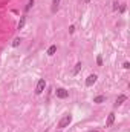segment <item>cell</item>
Returning a JSON list of instances; mask_svg holds the SVG:
<instances>
[{"label": "cell", "instance_id": "6da1fadb", "mask_svg": "<svg viewBox=\"0 0 130 132\" xmlns=\"http://www.w3.org/2000/svg\"><path fill=\"white\" fill-rule=\"evenodd\" d=\"M45 88H46V80H45V78H40V80H38V83H37V86H35V94H37V95L43 94Z\"/></svg>", "mask_w": 130, "mask_h": 132}, {"label": "cell", "instance_id": "7a4b0ae2", "mask_svg": "<svg viewBox=\"0 0 130 132\" xmlns=\"http://www.w3.org/2000/svg\"><path fill=\"white\" fill-rule=\"evenodd\" d=\"M70 121H72V115H70V114H66V115L58 121V127H66V126L70 124Z\"/></svg>", "mask_w": 130, "mask_h": 132}, {"label": "cell", "instance_id": "3957f363", "mask_svg": "<svg viewBox=\"0 0 130 132\" xmlns=\"http://www.w3.org/2000/svg\"><path fill=\"white\" fill-rule=\"evenodd\" d=\"M55 94H57L58 98H67V97H69V92H67L66 89H63V88H58L57 91H55Z\"/></svg>", "mask_w": 130, "mask_h": 132}, {"label": "cell", "instance_id": "277c9868", "mask_svg": "<svg viewBox=\"0 0 130 132\" xmlns=\"http://www.w3.org/2000/svg\"><path fill=\"white\" fill-rule=\"evenodd\" d=\"M97 78H98V77H97V74H90L89 77L86 78V86H92V85L97 82Z\"/></svg>", "mask_w": 130, "mask_h": 132}, {"label": "cell", "instance_id": "5b68a950", "mask_svg": "<svg viewBox=\"0 0 130 132\" xmlns=\"http://www.w3.org/2000/svg\"><path fill=\"white\" fill-rule=\"evenodd\" d=\"M58 8H60V0H52V6H51V11L55 14L58 11Z\"/></svg>", "mask_w": 130, "mask_h": 132}, {"label": "cell", "instance_id": "8992f818", "mask_svg": "<svg viewBox=\"0 0 130 132\" xmlns=\"http://www.w3.org/2000/svg\"><path fill=\"white\" fill-rule=\"evenodd\" d=\"M113 121H115V114H113V112H110L109 117H107V121H106V126H107V127H109V126H112Z\"/></svg>", "mask_w": 130, "mask_h": 132}, {"label": "cell", "instance_id": "52a82bcc", "mask_svg": "<svg viewBox=\"0 0 130 132\" xmlns=\"http://www.w3.org/2000/svg\"><path fill=\"white\" fill-rule=\"evenodd\" d=\"M55 52H57V46H55V45L49 46V48H48V51H46V54L49 55V57H52V55H54Z\"/></svg>", "mask_w": 130, "mask_h": 132}, {"label": "cell", "instance_id": "ba28073f", "mask_svg": "<svg viewBox=\"0 0 130 132\" xmlns=\"http://www.w3.org/2000/svg\"><path fill=\"white\" fill-rule=\"evenodd\" d=\"M125 100H127V97H125V95H119V97L116 98V101H115V106H116V108H118V106H121Z\"/></svg>", "mask_w": 130, "mask_h": 132}, {"label": "cell", "instance_id": "9c48e42d", "mask_svg": "<svg viewBox=\"0 0 130 132\" xmlns=\"http://www.w3.org/2000/svg\"><path fill=\"white\" fill-rule=\"evenodd\" d=\"M25 23H26V15H23V17L20 18V22H18V25H17V28H18V29H23V26H25Z\"/></svg>", "mask_w": 130, "mask_h": 132}, {"label": "cell", "instance_id": "30bf717a", "mask_svg": "<svg viewBox=\"0 0 130 132\" xmlns=\"http://www.w3.org/2000/svg\"><path fill=\"white\" fill-rule=\"evenodd\" d=\"M103 101H106V95H98L94 98V103H103Z\"/></svg>", "mask_w": 130, "mask_h": 132}, {"label": "cell", "instance_id": "8fae6325", "mask_svg": "<svg viewBox=\"0 0 130 132\" xmlns=\"http://www.w3.org/2000/svg\"><path fill=\"white\" fill-rule=\"evenodd\" d=\"M20 43H22V39H20V37H15V39L12 40V48H17Z\"/></svg>", "mask_w": 130, "mask_h": 132}, {"label": "cell", "instance_id": "7c38bea8", "mask_svg": "<svg viewBox=\"0 0 130 132\" xmlns=\"http://www.w3.org/2000/svg\"><path fill=\"white\" fill-rule=\"evenodd\" d=\"M34 2H35V0H28V5H26V8H25V11H26V12H28V11L34 6Z\"/></svg>", "mask_w": 130, "mask_h": 132}, {"label": "cell", "instance_id": "4fadbf2b", "mask_svg": "<svg viewBox=\"0 0 130 132\" xmlns=\"http://www.w3.org/2000/svg\"><path fill=\"white\" fill-rule=\"evenodd\" d=\"M80 69H81V62H78V63L75 65V68H73V74H78Z\"/></svg>", "mask_w": 130, "mask_h": 132}, {"label": "cell", "instance_id": "5bb4252c", "mask_svg": "<svg viewBox=\"0 0 130 132\" xmlns=\"http://www.w3.org/2000/svg\"><path fill=\"white\" fill-rule=\"evenodd\" d=\"M97 63H98L100 66L103 65V57H101V55H98V59H97Z\"/></svg>", "mask_w": 130, "mask_h": 132}, {"label": "cell", "instance_id": "9a60e30c", "mask_svg": "<svg viewBox=\"0 0 130 132\" xmlns=\"http://www.w3.org/2000/svg\"><path fill=\"white\" fill-rule=\"evenodd\" d=\"M118 8H119V3H118V2H113V9H115V11H116V9H118Z\"/></svg>", "mask_w": 130, "mask_h": 132}, {"label": "cell", "instance_id": "2e32d148", "mask_svg": "<svg viewBox=\"0 0 130 132\" xmlns=\"http://www.w3.org/2000/svg\"><path fill=\"white\" fill-rule=\"evenodd\" d=\"M122 66H124V69H128V68H130V63H128V62H125Z\"/></svg>", "mask_w": 130, "mask_h": 132}, {"label": "cell", "instance_id": "e0dca14e", "mask_svg": "<svg viewBox=\"0 0 130 132\" xmlns=\"http://www.w3.org/2000/svg\"><path fill=\"white\" fill-rule=\"evenodd\" d=\"M73 31H75V26H73V25H72V26H70V28H69V32H70V34H72V32H73Z\"/></svg>", "mask_w": 130, "mask_h": 132}, {"label": "cell", "instance_id": "ac0fdd59", "mask_svg": "<svg viewBox=\"0 0 130 132\" xmlns=\"http://www.w3.org/2000/svg\"><path fill=\"white\" fill-rule=\"evenodd\" d=\"M124 11H125V6H124V5H122V6H119V12H124Z\"/></svg>", "mask_w": 130, "mask_h": 132}, {"label": "cell", "instance_id": "d6986e66", "mask_svg": "<svg viewBox=\"0 0 130 132\" xmlns=\"http://www.w3.org/2000/svg\"><path fill=\"white\" fill-rule=\"evenodd\" d=\"M90 132H97V130H90Z\"/></svg>", "mask_w": 130, "mask_h": 132}, {"label": "cell", "instance_id": "ffe728a7", "mask_svg": "<svg viewBox=\"0 0 130 132\" xmlns=\"http://www.w3.org/2000/svg\"><path fill=\"white\" fill-rule=\"evenodd\" d=\"M58 132H60V130H58Z\"/></svg>", "mask_w": 130, "mask_h": 132}]
</instances>
